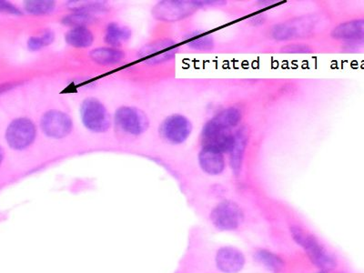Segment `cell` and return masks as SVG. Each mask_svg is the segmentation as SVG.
<instances>
[{
    "label": "cell",
    "instance_id": "2",
    "mask_svg": "<svg viewBox=\"0 0 364 273\" xmlns=\"http://www.w3.org/2000/svg\"><path fill=\"white\" fill-rule=\"evenodd\" d=\"M208 220L211 226L220 233H236L245 221V213L234 200H225L211 209Z\"/></svg>",
    "mask_w": 364,
    "mask_h": 273
},
{
    "label": "cell",
    "instance_id": "20",
    "mask_svg": "<svg viewBox=\"0 0 364 273\" xmlns=\"http://www.w3.org/2000/svg\"><path fill=\"white\" fill-rule=\"evenodd\" d=\"M188 46L193 50H205L213 47L214 41L211 35L207 33L195 31L187 38Z\"/></svg>",
    "mask_w": 364,
    "mask_h": 273
},
{
    "label": "cell",
    "instance_id": "16",
    "mask_svg": "<svg viewBox=\"0 0 364 273\" xmlns=\"http://www.w3.org/2000/svg\"><path fill=\"white\" fill-rule=\"evenodd\" d=\"M255 262L271 273H282L286 268V262L280 255L265 248L257 249L253 253Z\"/></svg>",
    "mask_w": 364,
    "mask_h": 273
},
{
    "label": "cell",
    "instance_id": "24",
    "mask_svg": "<svg viewBox=\"0 0 364 273\" xmlns=\"http://www.w3.org/2000/svg\"><path fill=\"white\" fill-rule=\"evenodd\" d=\"M282 52L288 54H306L311 53V47L305 44H291L282 47Z\"/></svg>",
    "mask_w": 364,
    "mask_h": 273
},
{
    "label": "cell",
    "instance_id": "18",
    "mask_svg": "<svg viewBox=\"0 0 364 273\" xmlns=\"http://www.w3.org/2000/svg\"><path fill=\"white\" fill-rule=\"evenodd\" d=\"M65 40L70 46L76 49H86L94 43V35L86 27H76L66 33Z\"/></svg>",
    "mask_w": 364,
    "mask_h": 273
},
{
    "label": "cell",
    "instance_id": "3",
    "mask_svg": "<svg viewBox=\"0 0 364 273\" xmlns=\"http://www.w3.org/2000/svg\"><path fill=\"white\" fill-rule=\"evenodd\" d=\"M243 119V112L235 106L227 108L217 113L205 123L202 131V142L204 145L227 131H234Z\"/></svg>",
    "mask_w": 364,
    "mask_h": 273
},
{
    "label": "cell",
    "instance_id": "22",
    "mask_svg": "<svg viewBox=\"0 0 364 273\" xmlns=\"http://www.w3.org/2000/svg\"><path fill=\"white\" fill-rule=\"evenodd\" d=\"M96 17L94 15L84 13V12H73L62 19V24L65 26L76 28V27H86L94 23Z\"/></svg>",
    "mask_w": 364,
    "mask_h": 273
},
{
    "label": "cell",
    "instance_id": "19",
    "mask_svg": "<svg viewBox=\"0 0 364 273\" xmlns=\"http://www.w3.org/2000/svg\"><path fill=\"white\" fill-rule=\"evenodd\" d=\"M131 31L127 27L119 25L118 23L112 22L107 26L104 41L109 47H116L122 46L130 40Z\"/></svg>",
    "mask_w": 364,
    "mask_h": 273
},
{
    "label": "cell",
    "instance_id": "1",
    "mask_svg": "<svg viewBox=\"0 0 364 273\" xmlns=\"http://www.w3.org/2000/svg\"><path fill=\"white\" fill-rule=\"evenodd\" d=\"M291 239L303 249L311 263L319 270L332 271L338 266V260L326 246L300 224L294 223L289 226Z\"/></svg>",
    "mask_w": 364,
    "mask_h": 273
},
{
    "label": "cell",
    "instance_id": "15",
    "mask_svg": "<svg viewBox=\"0 0 364 273\" xmlns=\"http://www.w3.org/2000/svg\"><path fill=\"white\" fill-rule=\"evenodd\" d=\"M248 145V137L244 128L236 131V138L234 147L229 154V165H231L232 173L235 176L240 175L243 170L244 155H245Z\"/></svg>",
    "mask_w": 364,
    "mask_h": 273
},
{
    "label": "cell",
    "instance_id": "26",
    "mask_svg": "<svg viewBox=\"0 0 364 273\" xmlns=\"http://www.w3.org/2000/svg\"><path fill=\"white\" fill-rule=\"evenodd\" d=\"M4 151L1 147H0V165H1L3 160H4Z\"/></svg>",
    "mask_w": 364,
    "mask_h": 273
},
{
    "label": "cell",
    "instance_id": "10",
    "mask_svg": "<svg viewBox=\"0 0 364 273\" xmlns=\"http://www.w3.org/2000/svg\"><path fill=\"white\" fill-rule=\"evenodd\" d=\"M207 1H165L157 6L156 16L158 19L174 21L183 20L190 17L198 8L204 7Z\"/></svg>",
    "mask_w": 364,
    "mask_h": 273
},
{
    "label": "cell",
    "instance_id": "8",
    "mask_svg": "<svg viewBox=\"0 0 364 273\" xmlns=\"http://www.w3.org/2000/svg\"><path fill=\"white\" fill-rule=\"evenodd\" d=\"M213 262L220 273H241L245 269L247 257L236 246L223 245L215 251Z\"/></svg>",
    "mask_w": 364,
    "mask_h": 273
},
{
    "label": "cell",
    "instance_id": "17",
    "mask_svg": "<svg viewBox=\"0 0 364 273\" xmlns=\"http://www.w3.org/2000/svg\"><path fill=\"white\" fill-rule=\"evenodd\" d=\"M91 61L98 65L112 66L119 64L125 59V53L121 50L112 47H97L89 52Z\"/></svg>",
    "mask_w": 364,
    "mask_h": 273
},
{
    "label": "cell",
    "instance_id": "21",
    "mask_svg": "<svg viewBox=\"0 0 364 273\" xmlns=\"http://www.w3.org/2000/svg\"><path fill=\"white\" fill-rule=\"evenodd\" d=\"M54 40H55V33L50 29H46L40 34L29 38L26 46L31 51H38L50 46Z\"/></svg>",
    "mask_w": 364,
    "mask_h": 273
},
{
    "label": "cell",
    "instance_id": "14",
    "mask_svg": "<svg viewBox=\"0 0 364 273\" xmlns=\"http://www.w3.org/2000/svg\"><path fill=\"white\" fill-rule=\"evenodd\" d=\"M364 21L355 19L341 24L333 29L332 37L334 40L343 41H362L363 40Z\"/></svg>",
    "mask_w": 364,
    "mask_h": 273
},
{
    "label": "cell",
    "instance_id": "11",
    "mask_svg": "<svg viewBox=\"0 0 364 273\" xmlns=\"http://www.w3.org/2000/svg\"><path fill=\"white\" fill-rule=\"evenodd\" d=\"M313 27H314V24L309 19L289 20L274 27L273 36L277 40H291L311 34Z\"/></svg>",
    "mask_w": 364,
    "mask_h": 273
},
{
    "label": "cell",
    "instance_id": "7",
    "mask_svg": "<svg viewBox=\"0 0 364 273\" xmlns=\"http://www.w3.org/2000/svg\"><path fill=\"white\" fill-rule=\"evenodd\" d=\"M192 130V123L187 117L181 114H173L161 123L160 135L166 142L180 145L189 139Z\"/></svg>",
    "mask_w": 364,
    "mask_h": 273
},
{
    "label": "cell",
    "instance_id": "25",
    "mask_svg": "<svg viewBox=\"0 0 364 273\" xmlns=\"http://www.w3.org/2000/svg\"><path fill=\"white\" fill-rule=\"evenodd\" d=\"M0 13H8L12 15H22V12L10 2L0 1Z\"/></svg>",
    "mask_w": 364,
    "mask_h": 273
},
{
    "label": "cell",
    "instance_id": "23",
    "mask_svg": "<svg viewBox=\"0 0 364 273\" xmlns=\"http://www.w3.org/2000/svg\"><path fill=\"white\" fill-rule=\"evenodd\" d=\"M56 2L37 0V1H26L24 8L29 14L47 15L52 13L56 8Z\"/></svg>",
    "mask_w": 364,
    "mask_h": 273
},
{
    "label": "cell",
    "instance_id": "9",
    "mask_svg": "<svg viewBox=\"0 0 364 273\" xmlns=\"http://www.w3.org/2000/svg\"><path fill=\"white\" fill-rule=\"evenodd\" d=\"M40 128L47 137L61 140L71 133L73 121L67 113L59 110H50L41 117Z\"/></svg>",
    "mask_w": 364,
    "mask_h": 273
},
{
    "label": "cell",
    "instance_id": "4",
    "mask_svg": "<svg viewBox=\"0 0 364 273\" xmlns=\"http://www.w3.org/2000/svg\"><path fill=\"white\" fill-rule=\"evenodd\" d=\"M80 117L86 130L105 133L112 126V117L105 105L96 98H88L80 105Z\"/></svg>",
    "mask_w": 364,
    "mask_h": 273
},
{
    "label": "cell",
    "instance_id": "13",
    "mask_svg": "<svg viewBox=\"0 0 364 273\" xmlns=\"http://www.w3.org/2000/svg\"><path fill=\"white\" fill-rule=\"evenodd\" d=\"M177 44L171 40H158L146 47L144 56L151 64H159L172 59L177 52Z\"/></svg>",
    "mask_w": 364,
    "mask_h": 273
},
{
    "label": "cell",
    "instance_id": "5",
    "mask_svg": "<svg viewBox=\"0 0 364 273\" xmlns=\"http://www.w3.org/2000/svg\"><path fill=\"white\" fill-rule=\"evenodd\" d=\"M114 121L119 130L133 137L144 134L150 127L147 114L132 106L119 107L116 110Z\"/></svg>",
    "mask_w": 364,
    "mask_h": 273
},
{
    "label": "cell",
    "instance_id": "27",
    "mask_svg": "<svg viewBox=\"0 0 364 273\" xmlns=\"http://www.w3.org/2000/svg\"><path fill=\"white\" fill-rule=\"evenodd\" d=\"M316 273H329L328 271H324V270H319V272Z\"/></svg>",
    "mask_w": 364,
    "mask_h": 273
},
{
    "label": "cell",
    "instance_id": "12",
    "mask_svg": "<svg viewBox=\"0 0 364 273\" xmlns=\"http://www.w3.org/2000/svg\"><path fill=\"white\" fill-rule=\"evenodd\" d=\"M199 164L202 172L210 176H219L225 172V153L213 146H204L199 153Z\"/></svg>",
    "mask_w": 364,
    "mask_h": 273
},
{
    "label": "cell",
    "instance_id": "6",
    "mask_svg": "<svg viewBox=\"0 0 364 273\" xmlns=\"http://www.w3.org/2000/svg\"><path fill=\"white\" fill-rule=\"evenodd\" d=\"M37 128L28 118H17L8 125L6 131V140L14 151H24L35 142Z\"/></svg>",
    "mask_w": 364,
    "mask_h": 273
}]
</instances>
